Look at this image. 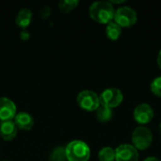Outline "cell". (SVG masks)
<instances>
[{
    "instance_id": "obj_1",
    "label": "cell",
    "mask_w": 161,
    "mask_h": 161,
    "mask_svg": "<svg viewBox=\"0 0 161 161\" xmlns=\"http://www.w3.org/2000/svg\"><path fill=\"white\" fill-rule=\"evenodd\" d=\"M115 11L114 6L109 1H97L91 5L89 14L96 23L108 25L113 21Z\"/></svg>"
},
{
    "instance_id": "obj_2",
    "label": "cell",
    "mask_w": 161,
    "mask_h": 161,
    "mask_svg": "<svg viewBox=\"0 0 161 161\" xmlns=\"http://www.w3.org/2000/svg\"><path fill=\"white\" fill-rule=\"evenodd\" d=\"M65 155L68 161H88L91 157V149L86 142L76 140L67 144Z\"/></svg>"
},
{
    "instance_id": "obj_3",
    "label": "cell",
    "mask_w": 161,
    "mask_h": 161,
    "mask_svg": "<svg viewBox=\"0 0 161 161\" xmlns=\"http://www.w3.org/2000/svg\"><path fill=\"white\" fill-rule=\"evenodd\" d=\"M131 141L133 147L138 151H143L148 149L153 143V134L146 126H138L132 133Z\"/></svg>"
},
{
    "instance_id": "obj_4",
    "label": "cell",
    "mask_w": 161,
    "mask_h": 161,
    "mask_svg": "<svg viewBox=\"0 0 161 161\" xmlns=\"http://www.w3.org/2000/svg\"><path fill=\"white\" fill-rule=\"evenodd\" d=\"M113 21L123 27H131L138 21V14L132 8L128 6L120 7L116 9Z\"/></svg>"
},
{
    "instance_id": "obj_5",
    "label": "cell",
    "mask_w": 161,
    "mask_h": 161,
    "mask_svg": "<svg viewBox=\"0 0 161 161\" xmlns=\"http://www.w3.org/2000/svg\"><path fill=\"white\" fill-rule=\"evenodd\" d=\"M78 106L87 111H95L100 106L99 96L92 91L84 90L80 92L76 97Z\"/></svg>"
},
{
    "instance_id": "obj_6",
    "label": "cell",
    "mask_w": 161,
    "mask_h": 161,
    "mask_svg": "<svg viewBox=\"0 0 161 161\" xmlns=\"http://www.w3.org/2000/svg\"><path fill=\"white\" fill-rule=\"evenodd\" d=\"M99 98L100 104L113 109L123 103L124 94L122 91L117 88H108L103 91V92L99 95Z\"/></svg>"
},
{
    "instance_id": "obj_7",
    "label": "cell",
    "mask_w": 161,
    "mask_h": 161,
    "mask_svg": "<svg viewBox=\"0 0 161 161\" xmlns=\"http://www.w3.org/2000/svg\"><path fill=\"white\" fill-rule=\"evenodd\" d=\"M155 116V112L153 108L146 103H142L138 105L133 112L134 120L140 125H147L149 124Z\"/></svg>"
},
{
    "instance_id": "obj_8",
    "label": "cell",
    "mask_w": 161,
    "mask_h": 161,
    "mask_svg": "<svg viewBox=\"0 0 161 161\" xmlns=\"http://www.w3.org/2000/svg\"><path fill=\"white\" fill-rule=\"evenodd\" d=\"M139 151L132 144H121L115 149V161H139Z\"/></svg>"
},
{
    "instance_id": "obj_9",
    "label": "cell",
    "mask_w": 161,
    "mask_h": 161,
    "mask_svg": "<svg viewBox=\"0 0 161 161\" xmlns=\"http://www.w3.org/2000/svg\"><path fill=\"white\" fill-rule=\"evenodd\" d=\"M15 104L7 97L0 98V121H12L16 116Z\"/></svg>"
},
{
    "instance_id": "obj_10",
    "label": "cell",
    "mask_w": 161,
    "mask_h": 161,
    "mask_svg": "<svg viewBox=\"0 0 161 161\" xmlns=\"http://www.w3.org/2000/svg\"><path fill=\"white\" fill-rule=\"evenodd\" d=\"M17 129L13 121L2 122L0 125V137L4 141H12L17 135Z\"/></svg>"
},
{
    "instance_id": "obj_11",
    "label": "cell",
    "mask_w": 161,
    "mask_h": 161,
    "mask_svg": "<svg viewBox=\"0 0 161 161\" xmlns=\"http://www.w3.org/2000/svg\"><path fill=\"white\" fill-rule=\"evenodd\" d=\"M14 124L18 129L21 130H30L33 127L34 120L32 116L26 112H19L14 118Z\"/></svg>"
},
{
    "instance_id": "obj_12",
    "label": "cell",
    "mask_w": 161,
    "mask_h": 161,
    "mask_svg": "<svg viewBox=\"0 0 161 161\" xmlns=\"http://www.w3.org/2000/svg\"><path fill=\"white\" fill-rule=\"evenodd\" d=\"M31 20H32V11L28 8H22L16 17V24L18 26L25 29L30 25Z\"/></svg>"
},
{
    "instance_id": "obj_13",
    "label": "cell",
    "mask_w": 161,
    "mask_h": 161,
    "mask_svg": "<svg viewBox=\"0 0 161 161\" xmlns=\"http://www.w3.org/2000/svg\"><path fill=\"white\" fill-rule=\"evenodd\" d=\"M106 35L110 41H118L122 35V27L114 21H112L106 26Z\"/></svg>"
},
{
    "instance_id": "obj_14",
    "label": "cell",
    "mask_w": 161,
    "mask_h": 161,
    "mask_svg": "<svg viewBox=\"0 0 161 161\" xmlns=\"http://www.w3.org/2000/svg\"><path fill=\"white\" fill-rule=\"evenodd\" d=\"M112 116H113L112 109L102 104H100L98 108L95 110V117L101 123H107L110 121L112 119Z\"/></svg>"
},
{
    "instance_id": "obj_15",
    "label": "cell",
    "mask_w": 161,
    "mask_h": 161,
    "mask_svg": "<svg viewBox=\"0 0 161 161\" xmlns=\"http://www.w3.org/2000/svg\"><path fill=\"white\" fill-rule=\"evenodd\" d=\"M100 161H115V149L111 147H104L98 153Z\"/></svg>"
},
{
    "instance_id": "obj_16",
    "label": "cell",
    "mask_w": 161,
    "mask_h": 161,
    "mask_svg": "<svg viewBox=\"0 0 161 161\" xmlns=\"http://www.w3.org/2000/svg\"><path fill=\"white\" fill-rule=\"evenodd\" d=\"M79 4L78 0H64L58 3V8L62 12L68 13L74 10Z\"/></svg>"
},
{
    "instance_id": "obj_17",
    "label": "cell",
    "mask_w": 161,
    "mask_h": 161,
    "mask_svg": "<svg viewBox=\"0 0 161 161\" xmlns=\"http://www.w3.org/2000/svg\"><path fill=\"white\" fill-rule=\"evenodd\" d=\"M66 159V155H65V148L58 147L55 149L50 157V161H65Z\"/></svg>"
},
{
    "instance_id": "obj_18",
    "label": "cell",
    "mask_w": 161,
    "mask_h": 161,
    "mask_svg": "<svg viewBox=\"0 0 161 161\" xmlns=\"http://www.w3.org/2000/svg\"><path fill=\"white\" fill-rule=\"evenodd\" d=\"M151 92L154 95L161 97V76L156 77L150 85Z\"/></svg>"
},
{
    "instance_id": "obj_19",
    "label": "cell",
    "mask_w": 161,
    "mask_h": 161,
    "mask_svg": "<svg viewBox=\"0 0 161 161\" xmlns=\"http://www.w3.org/2000/svg\"><path fill=\"white\" fill-rule=\"evenodd\" d=\"M49 14H50V8L48 7L43 8H42V18H46V17L49 16Z\"/></svg>"
},
{
    "instance_id": "obj_20",
    "label": "cell",
    "mask_w": 161,
    "mask_h": 161,
    "mask_svg": "<svg viewBox=\"0 0 161 161\" xmlns=\"http://www.w3.org/2000/svg\"><path fill=\"white\" fill-rule=\"evenodd\" d=\"M20 36H21V39H22V40H24V41H26V40L29 38V33H28L26 30H23V31L21 32Z\"/></svg>"
},
{
    "instance_id": "obj_21",
    "label": "cell",
    "mask_w": 161,
    "mask_h": 161,
    "mask_svg": "<svg viewBox=\"0 0 161 161\" xmlns=\"http://www.w3.org/2000/svg\"><path fill=\"white\" fill-rule=\"evenodd\" d=\"M158 67L161 69V50L159 51L158 55Z\"/></svg>"
},
{
    "instance_id": "obj_22",
    "label": "cell",
    "mask_w": 161,
    "mask_h": 161,
    "mask_svg": "<svg viewBox=\"0 0 161 161\" xmlns=\"http://www.w3.org/2000/svg\"><path fill=\"white\" fill-rule=\"evenodd\" d=\"M143 161H160L158 158H155V157H149V158H147L146 159H144Z\"/></svg>"
},
{
    "instance_id": "obj_23",
    "label": "cell",
    "mask_w": 161,
    "mask_h": 161,
    "mask_svg": "<svg viewBox=\"0 0 161 161\" xmlns=\"http://www.w3.org/2000/svg\"><path fill=\"white\" fill-rule=\"evenodd\" d=\"M113 6H114V4H124L125 2V0H121V1H109Z\"/></svg>"
},
{
    "instance_id": "obj_24",
    "label": "cell",
    "mask_w": 161,
    "mask_h": 161,
    "mask_svg": "<svg viewBox=\"0 0 161 161\" xmlns=\"http://www.w3.org/2000/svg\"><path fill=\"white\" fill-rule=\"evenodd\" d=\"M158 130H159V133H160V135H161V123H160V125H159V127H158Z\"/></svg>"
}]
</instances>
